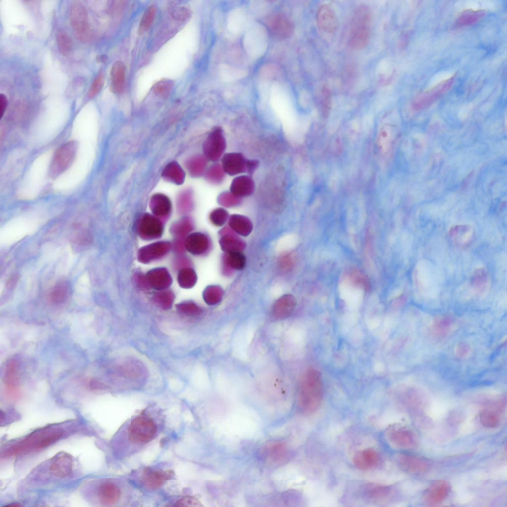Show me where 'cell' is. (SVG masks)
Returning a JSON list of instances; mask_svg holds the SVG:
<instances>
[{"instance_id":"obj_1","label":"cell","mask_w":507,"mask_h":507,"mask_svg":"<svg viewBox=\"0 0 507 507\" xmlns=\"http://www.w3.org/2000/svg\"><path fill=\"white\" fill-rule=\"evenodd\" d=\"M323 396L322 378L320 372L314 368L308 369L301 379L299 391V405L306 414L316 411L321 405Z\"/></svg>"},{"instance_id":"obj_2","label":"cell","mask_w":507,"mask_h":507,"mask_svg":"<svg viewBox=\"0 0 507 507\" xmlns=\"http://www.w3.org/2000/svg\"><path fill=\"white\" fill-rule=\"evenodd\" d=\"M64 433V430L59 427L41 429L6 451L3 456H15L43 449L59 440Z\"/></svg>"},{"instance_id":"obj_3","label":"cell","mask_w":507,"mask_h":507,"mask_svg":"<svg viewBox=\"0 0 507 507\" xmlns=\"http://www.w3.org/2000/svg\"><path fill=\"white\" fill-rule=\"evenodd\" d=\"M158 431V425L154 418L141 413L130 420L126 426L125 434L130 446L138 448L154 439Z\"/></svg>"},{"instance_id":"obj_4","label":"cell","mask_w":507,"mask_h":507,"mask_svg":"<svg viewBox=\"0 0 507 507\" xmlns=\"http://www.w3.org/2000/svg\"><path fill=\"white\" fill-rule=\"evenodd\" d=\"M371 12L366 5L359 6L352 19L349 44L355 50H360L368 44L370 36Z\"/></svg>"},{"instance_id":"obj_5","label":"cell","mask_w":507,"mask_h":507,"mask_svg":"<svg viewBox=\"0 0 507 507\" xmlns=\"http://www.w3.org/2000/svg\"><path fill=\"white\" fill-rule=\"evenodd\" d=\"M69 21L74 34L83 43H90L95 38L93 30L89 21L88 11L80 1H73L69 10Z\"/></svg>"},{"instance_id":"obj_6","label":"cell","mask_w":507,"mask_h":507,"mask_svg":"<svg viewBox=\"0 0 507 507\" xmlns=\"http://www.w3.org/2000/svg\"><path fill=\"white\" fill-rule=\"evenodd\" d=\"M78 148V142L71 140L57 149L49 168V175L51 178L58 177L71 166L75 158Z\"/></svg>"},{"instance_id":"obj_7","label":"cell","mask_w":507,"mask_h":507,"mask_svg":"<svg viewBox=\"0 0 507 507\" xmlns=\"http://www.w3.org/2000/svg\"><path fill=\"white\" fill-rule=\"evenodd\" d=\"M226 147V140L222 128L215 127L209 133L203 144V155L208 160L216 162L223 155Z\"/></svg>"},{"instance_id":"obj_8","label":"cell","mask_w":507,"mask_h":507,"mask_svg":"<svg viewBox=\"0 0 507 507\" xmlns=\"http://www.w3.org/2000/svg\"><path fill=\"white\" fill-rule=\"evenodd\" d=\"M455 77V74L453 75L421 93L414 100V108L416 109H422L432 103L451 88Z\"/></svg>"},{"instance_id":"obj_9","label":"cell","mask_w":507,"mask_h":507,"mask_svg":"<svg viewBox=\"0 0 507 507\" xmlns=\"http://www.w3.org/2000/svg\"><path fill=\"white\" fill-rule=\"evenodd\" d=\"M174 472L170 469H163L150 467L145 468L140 479L141 484L148 490H155L163 486L173 478Z\"/></svg>"},{"instance_id":"obj_10","label":"cell","mask_w":507,"mask_h":507,"mask_svg":"<svg viewBox=\"0 0 507 507\" xmlns=\"http://www.w3.org/2000/svg\"><path fill=\"white\" fill-rule=\"evenodd\" d=\"M247 159L239 152H229L221 157V165L226 173L234 176L246 172Z\"/></svg>"},{"instance_id":"obj_11","label":"cell","mask_w":507,"mask_h":507,"mask_svg":"<svg viewBox=\"0 0 507 507\" xmlns=\"http://www.w3.org/2000/svg\"><path fill=\"white\" fill-rule=\"evenodd\" d=\"M316 19L318 28L325 33H333L337 27L338 20L335 12L328 4H323L319 7Z\"/></svg>"},{"instance_id":"obj_12","label":"cell","mask_w":507,"mask_h":507,"mask_svg":"<svg viewBox=\"0 0 507 507\" xmlns=\"http://www.w3.org/2000/svg\"><path fill=\"white\" fill-rule=\"evenodd\" d=\"M296 305V301L291 295H285L279 298L273 304L271 312V317L275 320L288 318L293 313Z\"/></svg>"},{"instance_id":"obj_13","label":"cell","mask_w":507,"mask_h":507,"mask_svg":"<svg viewBox=\"0 0 507 507\" xmlns=\"http://www.w3.org/2000/svg\"><path fill=\"white\" fill-rule=\"evenodd\" d=\"M380 460V457L377 451L373 449H365L355 454L353 463L358 469L366 471L376 467Z\"/></svg>"},{"instance_id":"obj_14","label":"cell","mask_w":507,"mask_h":507,"mask_svg":"<svg viewBox=\"0 0 507 507\" xmlns=\"http://www.w3.org/2000/svg\"><path fill=\"white\" fill-rule=\"evenodd\" d=\"M387 439L394 447L401 449H411L415 445L412 434L403 428L391 430L387 434Z\"/></svg>"},{"instance_id":"obj_15","label":"cell","mask_w":507,"mask_h":507,"mask_svg":"<svg viewBox=\"0 0 507 507\" xmlns=\"http://www.w3.org/2000/svg\"><path fill=\"white\" fill-rule=\"evenodd\" d=\"M121 493L120 487L110 481L102 483L98 489L100 501L105 505L109 506L117 503L121 498Z\"/></svg>"},{"instance_id":"obj_16","label":"cell","mask_w":507,"mask_h":507,"mask_svg":"<svg viewBox=\"0 0 507 507\" xmlns=\"http://www.w3.org/2000/svg\"><path fill=\"white\" fill-rule=\"evenodd\" d=\"M50 470L55 476L66 477L71 474L73 470V459L67 453L61 452L53 460Z\"/></svg>"},{"instance_id":"obj_17","label":"cell","mask_w":507,"mask_h":507,"mask_svg":"<svg viewBox=\"0 0 507 507\" xmlns=\"http://www.w3.org/2000/svg\"><path fill=\"white\" fill-rule=\"evenodd\" d=\"M254 183L249 175H240L233 180L230 191L237 197L242 198L251 196L254 190Z\"/></svg>"},{"instance_id":"obj_18","label":"cell","mask_w":507,"mask_h":507,"mask_svg":"<svg viewBox=\"0 0 507 507\" xmlns=\"http://www.w3.org/2000/svg\"><path fill=\"white\" fill-rule=\"evenodd\" d=\"M221 235L220 245L225 253L242 252L244 249L245 243L230 228L223 229Z\"/></svg>"},{"instance_id":"obj_19","label":"cell","mask_w":507,"mask_h":507,"mask_svg":"<svg viewBox=\"0 0 507 507\" xmlns=\"http://www.w3.org/2000/svg\"><path fill=\"white\" fill-rule=\"evenodd\" d=\"M449 485L444 480H438L429 487L425 494L426 501L431 504H437L443 501L449 491Z\"/></svg>"},{"instance_id":"obj_20","label":"cell","mask_w":507,"mask_h":507,"mask_svg":"<svg viewBox=\"0 0 507 507\" xmlns=\"http://www.w3.org/2000/svg\"><path fill=\"white\" fill-rule=\"evenodd\" d=\"M125 66L121 61H117L113 63L110 71V89L111 92L116 94H121L125 87Z\"/></svg>"},{"instance_id":"obj_21","label":"cell","mask_w":507,"mask_h":507,"mask_svg":"<svg viewBox=\"0 0 507 507\" xmlns=\"http://www.w3.org/2000/svg\"><path fill=\"white\" fill-rule=\"evenodd\" d=\"M398 462L404 470L413 474L423 473L428 467L427 463L423 460L409 455L399 456Z\"/></svg>"},{"instance_id":"obj_22","label":"cell","mask_w":507,"mask_h":507,"mask_svg":"<svg viewBox=\"0 0 507 507\" xmlns=\"http://www.w3.org/2000/svg\"><path fill=\"white\" fill-rule=\"evenodd\" d=\"M246 257L242 252L225 253L222 258L224 273H230L232 270H241L246 265Z\"/></svg>"},{"instance_id":"obj_23","label":"cell","mask_w":507,"mask_h":507,"mask_svg":"<svg viewBox=\"0 0 507 507\" xmlns=\"http://www.w3.org/2000/svg\"><path fill=\"white\" fill-rule=\"evenodd\" d=\"M228 225L235 233L243 236L249 235L253 229V225L250 220L246 216L239 214H233L229 216Z\"/></svg>"},{"instance_id":"obj_24","label":"cell","mask_w":507,"mask_h":507,"mask_svg":"<svg viewBox=\"0 0 507 507\" xmlns=\"http://www.w3.org/2000/svg\"><path fill=\"white\" fill-rule=\"evenodd\" d=\"M162 176L167 181L177 185L183 183L185 179L183 170L175 161H172L166 166Z\"/></svg>"},{"instance_id":"obj_25","label":"cell","mask_w":507,"mask_h":507,"mask_svg":"<svg viewBox=\"0 0 507 507\" xmlns=\"http://www.w3.org/2000/svg\"><path fill=\"white\" fill-rule=\"evenodd\" d=\"M389 492L388 487L374 483L365 484L362 491V494L365 498L374 500L385 499L388 496Z\"/></svg>"},{"instance_id":"obj_26","label":"cell","mask_w":507,"mask_h":507,"mask_svg":"<svg viewBox=\"0 0 507 507\" xmlns=\"http://www.w3.org/2000/svg\"><path fill=\"white\" fill-rule=\"evenodd\" d=\"M207 160L204 155H195L187 161V169L192 176H201L206 170Z\"/></svg>"},{"instance_id":"obj_27","label":"cell","mask_w":507,"mask_h":507,"mask_svg":"<svg viewBox=\"0 0 507 507\" xmlns=\"http://www.w3.org/2000/svg\"><path fill=\"white\" fill-rule=\"evenodd\" d=\"M269 24L273 31L281 36H288L292 30L291 24L282 15H275L269 20Z\"/></svg>"},{"instance_id":"obj_28","label":"cell","mask_w":507,"mask_h":507,"mask_svg":"<svg viewBox=\"0 0 507 507\" xmlns=\"http://www.w3.org/2000/svg\"><path fill=\"white\" fill-rule=\"evenodd\" d=\"M485 14L486 11L483 9H466L459 13L457 22L462 26L471 25L482 19Z\"/></svg>"},{"instance_id":"obj_29","label":"cell","mask_w":507,"mask_h":507,"mask_svg":"<svg viewBox=\"0 0 507 507\" xmlns=\"http://www.w3.org/2000/svg\"><path fill=\"white\" fill-rule=\"evenodd\" d=\"M71 286L67 280H63L58 282L54 287L51 293V299L56 303L65 301L71 293Z\"/></svg>"},{"instance_id":"obj_30","label":"cell","mask_w":507,"mask_h":507,"mask_svg":"<svg viewBox=\"0 0 507 507\" xmlns=\"http://www.w3.org/2000/svg\"><path fill=\"white\" fill-rule=\"evenodd\" d=\"M489 283V275L486 269L480 267L474 270L471 276V284L478 291H484Z\"/></svg>"},{"instance_id":"obj_31","label":"cell","mask_w":507,"mask_h":507,"mask_svg":"<svg viewBox=\"0 0 507 507\" xmlns=\"http://www.w3.org/2000/svg\"><path fill=\"white\" fill-rule=\"evenodd\" d=\"M225 174L221 164L215 163L206 169L204 176L205 179L210 183L219 184L224 180Z\"/></svg>"},{"instance_id":"obj_32","label":"cell","mask_w":507,"mask_h":507,"mask_svg":"<svg viewBox=\"0 0 507 507\" xmlns=\"http://www.w3.org/2000/svg\"><path fill=\"white\" fill-rule=\"evenodd\" d=\"M472 234V228L468 225H455L450 230L451 237L458 243L466 242Z\"/></svg>"},{"instance_id":"obj_33","label":"cell","mask_w":507,"mask_h":507,"mask_svg":"<svg viewBox=\"0 0 507 507\" xmlns=\"http://www.w3.org/2000/svg\"><path fill=\"white\" fill-rule=\"evenodd\" d=\"M56 41L58 51L62 55L67 56L71 52L72 39L66 31L59 30L56 35Z\"/></svg>"},{"instance_id":"obj_34","label":"cell","mask_w":507,"mask_h":507,"mask_svg":"<svg viewBox=\"0 0 507 507\" xmlns=\"http://www.w3.org/2000/svg\"><path fill=\"white\" fill-rule=\"evenodd\" d=\"M217 201L222 206L231 207L237 206L241 203L242 199L229 191H225L218 196Z\"/></svg>"},{"instance_id":"obj_35","label":"cell","mask_w":507,"mask_h":507,"mask_svg":"<svg viewBox=\"0 0 507 507\" xmlns=\"http://www.w3.org/2000/svg\"><path fill=\"white\" fill-rule=\"evenodd\" d=\"M223 291L220 287L214 286L209 288L205 293L204 299L209 305L217 304L222 300Z\"/></svg>"},{"instance_id":"obj_36","label":"cell","mask_w":507,"mask_h":507,"mask_svg":"<svg viewBox=\"0 0 507 507\" xmlns=\"http://www.w3.org/2000/svg\"><path fill=\"white\" fill-rule=\"evenodd\" d=\"M156 13V7L152 5L145 10L140 21V32L147 30L152 25Z\"/></svg>"},{"instance_id":"obj_37","label":"cell","mask_w":507,"mask_h":507,"mask_svg":"<svg viewBox=\"0 0 507 507\" xmlns=\"http://www.w3.org/2000/svg\"><path fill=\"white\" fill-rule=\"evenodd\" d=\"M481 424L487 428H493L497 426L499 422L498 415L490 410H484L480 415Z\"/></svg>"},{"instance_id":"obj_38","label":"cell","mask_w":507,"mask_h":507,"mask_svg":"<svg viewBox=\"0 0 507 507\" xmlns=\"http://www.w3.org/2000/svg\"><path fill=\"white\" fill-rule=\"evenodd\" d=\"M173 87V82L168 79L162 80L153 86V92L161 97H166L170 93Z\"/></svg>"},{"instance_id":"obj_39","label":"cell","mask_w":507,"mask_h":507,"mask_svg":"<svg viewBox=\"0 0 507 507\" xmlns=\"http://www.w3.org/2000/svg\"><path fill=\"white\" fill-rule=\"evenodd\" d=\"M151 202L153 207L158 211H166L170 207V203L168 198L163 194H155L152 197Z\"/></svg>"},{"instance_id":"obj_40","label":"cell","mask_w":507,"mask_h":507,"mask_svg":"<svg viewBox=\"0 0 507 507\" xmlns=\"http://www.w3.org/2000/svg\"><path fill=\"white\" fill-rule=\"evenodd\" d=\"M228 211L223 208H218L213 210L210 214L212 222L216 226H221L224 225L229 219Z\"/></svg>"},{"instance_id":"obj_41","label":"cell","mask_w":507,"mask_h":507,"mask_svg":"<svg viewBox=\"0 0 507 507\" xmlns=\"http://www.w3.org/2000/svg\"><path fill=\"white\" fill-rule=\"evenodd\" d=\"M104 84V75L102 72L98 74L94 80L89 89L88 97L92 99L96 97L101 90Z\"/></svg>"},{"instance_id":"obj_42","label":"cell","mask_w":507,"mask_h":507,"mask_svg":"<svg viewBox=\"0 0 507 507\" xmlns=\"http://www.w3.org/2000/svg\"><path fill=\"white\" fill-rule=\"evenodd\" d=\"M178 310L187 315H197L201 314L202 310L196 305L193 304H185L178 306Z\"/></svg>"},{"instance_id":"obj_43","label":"cell","mask_w":507,"mask_h":507,"mask_svg":"<svg viewBox=\"0 0 507 507\" xmlns=\"http://www.w3.org/2000/svg\"><path fill=\"white\" fill-rule=\"evenodd\" d=\"M85 82L83 78H75L67 88V93L76 94L80 93L84 87Z\"/></svg>"},{"instance_id":"obj_44","label":"cell","mask_w":507,"mask_h":507,"mask_svg":"<svg viewBox=\"0 0 507 507\" xmlns=\"http://www.w3.org/2000/svg\"><path fill=\"white\" fill-rule=\"evenodd\" d=\"M172 17L177 20H184L190 15V11L187 7H176L172 12Z\"/></svg>"},{"instance_id":"obj_45","label":"cell","mask_w":507,"mask_h":507,"mask_svg":"<svg viewBox=\"0 0 507 507\" xmlns=\"http://www.w3.org/2000/svg\"><path fill=\"white\" fill-rule=\"evenodd\" d=\"M199 502L193 497L186 496L179 500L176 503V505L181 507H195L199 506Z\"/></svg>"},{"instance_id":"obj_46","label":"cell","mask_w":507,"mask_h":507,"mask_svg":"<svg viewBox=\"0 0 507 507\" xmlns=\"http://www.w3.org/2000/svg\"><path fill=\"white\" fill-rule=\"evenodd\" d=\"M259 162L256 159H248L247 161L246 172L250 175H252L257 168Z\"/></svg>"},{"instance_id":"obj_47","label":"cell","mask_w":507,"mask_h":507,"mask_svg":"<svg viewBox=\"0 0 507 507\" xmlns=\"http://www.w3.org/2000/svg\"><path fill=\"white\" fill-rule=\"evenodd\" d=\"M8 104L7 98L5 95L3 94H0V118H2L6 108Z\"/></svg>"}]
</instances>
